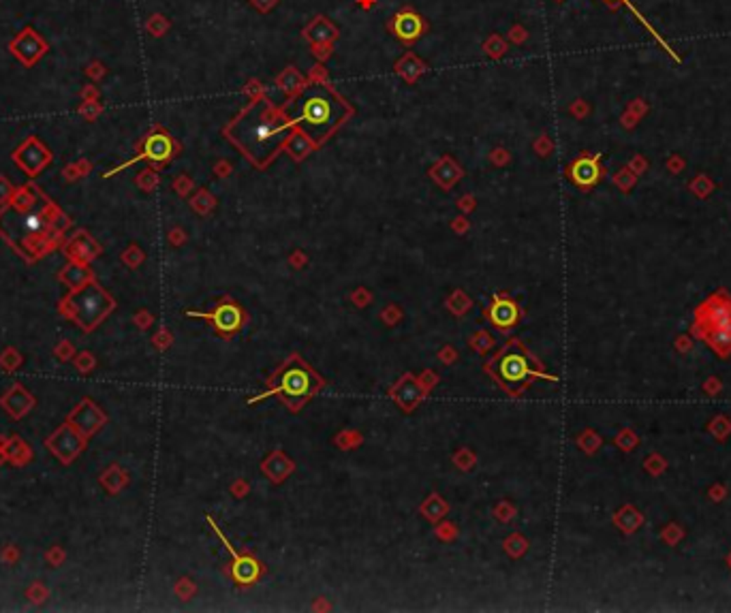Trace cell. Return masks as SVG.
Returning <instances> with one entry per match:
<instances>
[{
  "label": "cell",
  "instance_id": "6da1fadb",
  "mask_svg": "<svg viewBox=\"0 0 731 613\" xmlns=\"http://www.w3.org/2000/svg\"><path fill=\"white\" fill-rule=\"evenodd\" d=\"M291 129L293 122L283 105L278 107L272 98L261 94L240 109L223 133L257 169H266L283 152Z\"/></svg>",
  "mask_w": 731,
  "mask_h": 613
},
{
  "label": "cell",
  "instance_id": "7a4b0ae2",
  "mask_svg": "<svg viewBox=\"0 0 731 613\" xmlns=\"http://www.w3.org/2000/svg\"><path fill=\"white\" fill-rule=\"evenodd\" d=\"M58 218L54 203L47 201L37 186H24L0 212V233L26 259H37L54 246L58 235L56 222H63Z\"/></svg>",
  "mask_w": 731,
  "mask_h": 613
},
{
  "label": "cell",
  "instance_id": "3957f363",
  "mask_svg": "<svg viewBox=\"0 0 731 613\" xmlns=\"http://www.w3.org/2000/svg\"><path fill=\"white\" fill-rule=\"evenodd\" d=\"M283 109L293 127L317 146H323L353 116V105L328 82H308L299 94L283 103Z\"/></svg>",
  "mask_w": 731,
  "mask_h": 613
},
{
  "label": "cell",
  "instance_id": "277c9868",
  "mask_svg": "<svg viewBox=\"0 0 731 613\" xmlns=\"http://www.w3.org/2000/svg\"><path fill=\"white\" fill-rule=\"evenodd\" d=\"M114 310V299L96 283H88L71 291L63 299V314L79 325L84 331H92L103 318Z\"/></svg>",
  "mask_w": 731,
  "mask_h": 613
},
{
  "label": "cell",
  "instance_id": "5b68a950",
  "mask_svg": "<svg viewBox=\"0 0 731 613\" xmlns=\"http://www.w3.org/2000/svg\"><path fill=\"white\" fill-rule=\"evenodd\" d=\"M492 372L496 376V380L507 389L509 394H517L522 387H524L531 378H550L556 380L554 376L541 374L537 370L531 368V359L529 355L522 351V347L511 344L505 353H500L492 366Z\"/></svg>",
  "mask_w": 731,
  "mask_h": 613
},
{
  "label": "cell",
  "instance_id": "8992f818",
  "mask_svg": "<svg viewBox=\"0 0 731 613\" xmlns=\"http://www.w3.org/2000/svg\"><path fill=\"white\" fill-rule=\"evenodd\" d=\"M312 389H315V380H312V374L299 366V363H291L283 374H280V380L276 387H272L270 392L261 394L257 398H252L250 402H257L261 398H270V396H276V394H283L287 398H297V400H304L312 394Z\"/></svg>",
  "mask_w": 731,
  "mask_h": 613
},
{
  "label": "cell",
  "instance_id": "52a82bcc",
  "mask_svg": "<svg viewBox=\"0 0 731 613\" xmlns=\"http://www.w3.org/2000/svg\"><path fill=\"white\" fill-rule=\"evenodd\" d=\"M697 316V333L712 329H729L731 327V297L725 291L710 295L695 312Z\"/></svg>",
  "mask_w": 731,
  "mask_h": 613
},
{
  "label": "cell",
  "instance_id": "ba28073f",
  "mask_svg": "<svg viewBox=\"0 0 731 613\" xmlns=\"http://www.w3.org/2000/svg\"><path fill=\"white\" fill-rule=\"evenodd\" d=\"M387 32L398 39L402 45H413L428 32V22L422 13H417L413 7H404L398 13H394L387 22Z\"/></svg>",
  "mask_w": 731,
  "mask_h": 613
},
{
  "label": "cell",
  "instance_id": "9c48e42d",
  "mask_svg": "<svg viewBox=\"0 0 731 613\" xmlns=\"http://www.w3.org/2000/svg\"><path fill=\"white\" fill-rule=\"evenodd\" d=\"M45 444H47V449L54 453L63 464H69L86 447V436L79 434L71 423H65L45 440Z\"/></svg>",
  "mask_w": 731,
  "mask_h": 613
},
{
  "label": "cell",
  "instance_id": "30bf717a",
  "mask_svg": "<svg viewBox=\"0 0 731 613\" xmlns=\"http://www.w3.org/2000/svg\"><path fill=\"white\" fill-rule=\"evenodd\" d=\"M207 522H210V526H212V530L219 534V538L223 541V545H225V549L231 553V558H233V564H231V575H233V579L238 581V583H242V586H250V583H254L257 579H259V575H261V567H259V562L254 560V558H250V555H242V553H238L235 549H233V545L227 541V536L223 534V530H219V526L212 522V517H207Z\"/></svg>",
  "mask_w": 731,
  "mask_h": 613
},
{
  "label": "cell",
  "instance_id": "8fae6325",
  "mask_svg": "<svg viewBox=\"0 0 731 613\" xmlns=\"http://www.w3.org/2000/svg\"><path fill=\"white\" fill-rule=\"evenodd\" d=\"M174 154H176V143L169 137V133L154 131V133H150L145 137V141L141 146V154L135 160L145 158V160H152V162H167Z\"/></svg>",
  "mask_w": 731,
  "mask_h": 613
},
{
  "label": "cell",
  "instance_id": "7c38bea8",
  "mask_svg": "<svg viewBox=\"0 0 731 613\" xmlns=\"http://www.w3.org/2000/svg\"><path fill=\"white\" fill-rule=\"evenodd\" d=\"M188 316H199V318H207L212 321L214 327L223 333H233L242 327V321H244V314H242V308L235 306V304H221L216 306L212 312H188Z\"/></svg>",
  "mask_w": 731,
  "mask_h": 613
},
{
  "label": "cell",
  "instance_id": "4fadbf2b",
  "mask_svg": "<svg viewBox=\"0 0 731 613\" xmlns=\"http://www.w3.org/2000/svg\"><path fill=\"white\" fill-rule=\"evenodd\" d=\"M569 178L580 188L595 186L601 178L599 156H580L578 160H573V164L569 167Z\"/></svg>",
  "mask_w": 731,
  "mask_h": 613
},
{
  "label": "cell",
  "instance_id": "5bb4252c",
  "mask_svg": "<svg viewBox=\"0 0 731 613\" xmlns=\"http://www.w3.org/2000/svg\"><path fill=\"white\" fill-rule=\"evenodd\" d=\"M69 423H71L79 434H84V436L88 438V436H92L103 423H105V417H103V413H101L90 400H86V402H82V404L73 411V415L69 417Z\"/></svg>",
  "mask_w": 731,
  "mask_h": 613
},
{
  "label": "cell",
  "instance_id": "9a60e30c",
  "mask_svg": "<svg viewBox=\"0 0 731 613\" xmlns=\"http://www.w3.org/2000/svg\"><path fill=\"white\" fill-rule=\"evenodd\" d=\"M302 37L310 43V45H323V43H336L340 37V30L336 28V24H332L325 15H317L315 20H310L304 30Z\"/></svg>",
  "mask_w": 731,
  "mask_h": 613
},
{
  "label": "cell",
  "instance_id": "2e32d148",
  "mask_svg": "<svg viewBox=\"0 0 731 613\" xmlns=\"http://www.w3.org/2000/svg\"><path fill=\"white\" fill-rule=\"evenodd\" d=\"M394 71H396V75L402 77L408 86H413V84H417V79H420V77L428 71V65H426L417 53L406 51L400 60H396Z\"/></svg>",
  "mask_w": 731,
  "mask_h": 613
},
{
  "label": "cell",
  "instance_id": "e0dca14e",
  "mask_svg": "<svg viewBox=\"0 0 731 613\" xmlns=\"http://www.w3.org/2000/svg\"><path fill=\"white\" fill-rule=\"evenodd\" d=\"M519 318V310L517 306L507 299V297H500V295H494L492 299V306H490V321L500 327V329H507V327H513Z\"/></svg>",
  "mask_w": 731,
  "mask_h": 613
},
{
  "label": "cell",
  "instance_id": "ac0fdd59",
  "mask_svg": "<svg viewBox=\"0 0 731 613\" xmlns=\"http://www.w3.org/2000/svg\"><path fill=\"white\" fill-rule=\"evenodd\" d=\"M47 152L37 143V141H28L20 152H18V162L26 169V174H39L41 167L47 162Z\"/></svg>",
  "mask_w": 731,
  "mask_h": 613
},
{
  "label": "cell",
  "instance_id": "d6986e66",
  "mask_svg": "<svg viewBox=\"0 0 731 613\" xmlns=\"http://www.w3.org/2000/svg\"><path fill=\"white\" fill-rule=\"evenodd\" d=\"M315 148H319V146H317L315 141H312L308 135H304L297 127H293L291 133H289V137H287V141H285V148H283V150L289 152L293 160H302V158H306Z\"/></svg>",
  "mask_w": 731,
  "mask_h": 613
},
{
  "label": "cell",
  "instance_id": "ffe728a7",
  "mask_svg": "<svg viewBox=\"0 0 731 613\" xmlns=\"http://www.w3.org/2000/svg\"><path fill=\"white\" fill-rule=\"evenodd\" d=\"M3 406L9 411V415L11 417H24L28 411H30V406H34V400L24 392V389L20 387V385H15L13 389H11V392L5 396V400H3Z\"/></svg>",
  "mask_w": 731,
  "mask_h": 613
},
{
  "label": "cell",
  "instance_id": "44dd1931",
  "mask_svg": "<svg viewBox=\"0 0 731 613\" xmlns=\"http://www.w3.org/2000/svg\"><path fill=\"white\" fill-rule=\"evenodd\" d=\"M276 86L287 94V101L293 98L295 94H299L306 86H308V77L302 75L295 67H287L278 77H276Z\"/></svg>",
  "mask_w": 731,
  "mask_h": 613
},
{
  "label": "cell",
  "instance_id": "7402d4cb",
  "mask_svg": "<svg viewBox=\"0 0 731 613\" xmlns=\"http://www.w3.org/2000/svg\"><path fill=\"white\" fill-rule=\"evenodd\" d=\"M699 336L708 342L712 351H716L720 357L731 355V327L729 329H712V331H701Z\"/></svg>",
  "mask_w": 731,
  "mask_h": 613
},
{
  "label": "cell",
  "instance_id": "603a6c76",
  "mask_svg": "<svg viewBox=\"0 0 731 613\" xmlns=\"http://www.w3.org/2000/svg\"><path fill=\"white\" fill-rule=\"evenodd\" d=\"M60 280H63L71 291H75V289H79V287H84V285H88V283L92 280V273H90V269L84 267L82 263H71V265H67L65 271L60 273Z\"/></svg>",
  "mask_w": 731,
  "mask_h": 613
},
{
  "label": "cell",
  "instance_id": "cb8c5ba5",
  "mask_svg": "<svg viewBox=\"0 0 731 613\" xmlns=\"http://www.w3.org/2000/svg\"><path fill=\"white\" fill-rule=\"evenodd\" d=\"M507 41L500 37V34H490L488 39H486V43H484V51L490 56V58H494V60H498V58H503V56L507 53Z\"/></svg>",
  "mask_w": 731,
  "mask_h": 613
},
{
  "label": "cell",
  "instance_id": "d4e9b609",
  "mask_svg": "<svg viewBox=\"0 0 731 613\" xmlns=\"http://www.w3.org/2000/svg\"><path fill=\"white\" fill-rule=\"evenodd\" d=\"M310 49H312V56H315V58H317V60L325 63V60L330 58V56H332V51H334V43H323V45H310Z\"/></svg>",
  "mask_w": 731,
  "mask_h": 613
},
{
  "label": "cell",
  "instance_id": "484cf974",
  "mask_svg": "<svg viewBox=\"0 0 731 613\" xmlns=\"http://www.w3.org/2000/svg\"><path fill=\"white\" fill-rule=\"evenodd\" d=\"M250 5H252L259 13H270V11L278 5V0H250Z\"/></svg>",
  "mask_w": 731,
  "mask_h": 613
},
{
  "label": "cell",
  "instance_id": "4316f807",
  "mask_svg": "<svg viewBox=\"0 0 731 613\" xmlns=\"http://www.w3.org/2000/svg\"><path fill=\"white\" fill-rule=\"evenodd\" d=\"M308 82H328V77H325V67H323V65H315V67H312L310 73H308Z\"/></svg>",
  "mask_w": 731,
  "mask_h": 613
},
{
  "label": "cell",
  "instance_id": "83f0119b",
  "mask_svg": "<svg viewBox=\"0 0 731 613\" xmlns=\"http://www.w3.org/2000/svg\"><path fill=\"white\" fill-rule=\"evenodd\" d=\"M509 39H511L513 43H524V41H526V30L522 28V26H513V28L509 30Z\"/></svg>",
  "mask_w": 731,
  "mask_h": 613
},
{
  "label": "cell",
  "instance_id": "f1b7e54d",
  "mask_svg": "<svg viewBox=\"0 0 731 613\" xmlns=\"http://www.w3.org/2000/svg\"><path fill=\"white\" fill-rule=\"evenodd\" d=\"M244 92H250V94H252V98H257V96H261V94H266L264 86H261V84H259L257 79H250V82L246 84Z\"/></svg>",
  "mask_w": 731,
  "mask_h": 613
},
{
  "label": "cell",
  "instance_id": "f546056e",
  "mask_svg": "<svg viewBox=\"0 0 731 613\" xmlns=\"http://www.w3.org/2000/svg\"><path fill=\"white\" fill-rule=\"evenodd\" d=\"M605 3H614V0H605ZM622 3H624V5H629V7H631V3H629V0H622ZM631 11H633V13H635V15H638V18H640V20H642V15H640V13H638V11H635V9H633V7H631Z\"/></svg>",
  "mask_w": 731,
  "mask_h": 613
},
{
  "label": "cell",
  "instance_id": "4dcf8cb0",
  "mask_svg": "<svg viewBox=\"0 0 731 613\" xmlns=\"http://www.w3.org/2000/svg\"><path fill=\"white\" fill-rule=\"evenodd\" d=\"M558 3H560V0H558Z\"/></svg>",
  "mask_w": 731,
  "mask_h": 613
}]
</instances>
